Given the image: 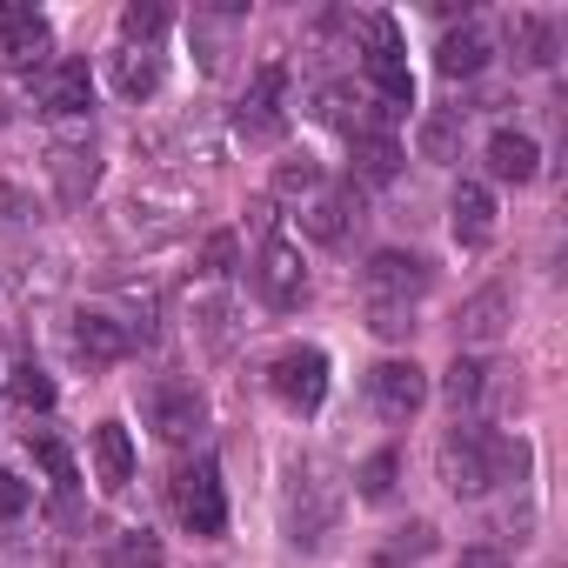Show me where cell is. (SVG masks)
<instances>
[{"label":"cell","mask_w":568,"mask_h":568,"mask_svg":"<svg viewBox=\"0 0 568 568\" xmlns=\"http://www.w3.org/2000/svg\"><path fill=\"white\" fill-rule=\"evenodd\" d=\"M168 508H174V521H181L194 541H221V535H227V488H221L214 455H194V462L174 468V481H168Z\"/></svg>","instance_id":"obj_1"},{"label":"cell","mask_w":568,"mask_h":568,"mask_svg":"<svg viewBox=\"0 0 568 568\" xmlns=\"http://www.w3.org/2000/svg\"><path fill=\"white\" fill-rule=\"evenodd\" d=\"M355 54H362V68H368V88L388 101V114L395 108H415V74H408V54H402V34H395V21L388 14H362L355 21Z\"/></svg>","instance_id":"obj_2"},{"label":"cell","mask_w":568,"mask_h":568,"mask_svg":"<svg viewBox=\"0 0 568 568\" xmlns=\"http://www.w3.org/2000/svg\"><path fill=\"white\" fill-rule=\"evenodd\" d=\"M435 475H442V488H448L455 501H481V495L495 488L488 435H481L475 422H455V428L442 435V448H435Z\"/></svg>","instance_id":"obj_3"},{"label":"cell","mask_w":568,"mask_h":568,"mask_svg":"<svg viewBox=\"0 0 568 568\" xmlns=\"http://www.w3.org/2000/svg\"><path fill=\"white\" fill-rule=\"evenodd\" d=\"M335 515H342V488L315 462L295 468V481H288V541L295 548H322L335 535Z\"/></svg>","instance_id":"obj_4"},{"label":"cell","mask_w":568,"mask_h":568,"mask_svg":"<svg viewBox=\"0 0 568 568\" xmlns=\"http://www.w3.org/2000/svg\"><path fill=\"white\" fill-rule=\"evenodd\" d=\"M267 395L288 415H315L328 402V355L322 348H281L267 362Z\"/></svg>","instance_id":"obj_5"},{"label":"cell","mask_w":568,"mask_h":568,"mask_svg":"<svg viewBox=\"0 0 568 568\" xmlns=\"http://www.w3.org/2000/svg\"><path fill=\"white\" fill-rule=\"evenodd\" d=\"M247 274H254L261 308H274V315H295L308 302V261H302L295 241H261V254H254Z\"/></svg>","instance_id":"obj_6"},{"label":"cell","mask_w":568,"mask_h":568,"mask_svg":"<svg viewBox=\"0 0 568 568\" xmlns=\"http://www.w3.org/2000/svg\"><path fill=\"white\" fill-rule=\"evenodd\" d=\"M281 94H288V68H281V61H261L254 81L241 88V108H234L241 141H254V148H274V141H281V128H288V108H281Z\"/></svg>","instance_id":"obj_7"},{"label":"cell","mask_w":568,"mask_h":568,"mask_svg":"<svg viewBox=\"0 0 568 568\" xmlns=\"http://www.w3.org/2000/svg\"><path fill=\"white\" fill-rule=\"evenodd\" d=\"M141 415H148V428H154L161 442H174V448L201 442V428H207V402H201L194 382H148V388H141Z\"/></svg>","instance_id":"obj_8"},{"label":"cell","mask_w":568,"mask_h":568,"mask_svg":"<svg viewBox=\"0 0 568 568\" xmlns=\"http://www.w3.org/2000/svg\"><path fill=\"white\" fill-rule=\"evenodd\" d=\"M435 288V267L422 261V254H408V247H382V254H368V267H362V295L368 302H422Z\"/></svg>","instance_id":"obj_9"},{"label":"cell","mask_w":568,"mask_h":568,"mask_svg":"<svg viewBox=\"0 0 568 568\" xmlns=\"http://www.w3.org/2000/svg\"><path fill=\"white\" fill-rule=\"evenodd\" d=\"M54 61V28L34 8H0V74H41Z\"/></svg>","instance_id":"obj_10"},{"label":"cell","mask_w":568,"mask_h":568,"mask_svg":"<svg viewBox=\"0 0 568 568\" xmlns=\"http://www.w3.org/2000/svg\"><path fill=\"white\" fill-rule=\"evenodd\" d=\"M68 355H74L88 375H108V368H121V362L134 355V342H128V328H121L108 308H81V315L68 322Z\"/></svg>","instance_id":"obj_11"},{"label":"cell","mask_w":568,"mask_h":568,"mask_svg":"<svg viewBox=\"0 0 568 568\" xmlns=\"http://www.w3.org/2000/svg\"><path fill=\"white\" fill-rule=\"evenodd\" d=\"M88 108H94L88 61H48L34 74V114H48V121H88Z\"/></svg>","instance_id":"obj_12"},{"label":"cell","mask_w":568,"mask_h":568,"mask_svg":"<svg viewBox=\"0 0 568 568\" xmlns=\"http://www.w3.org/2000/svg\"><path fill=\"white\" fill-rule=\"evenodd\" d=\"M422 402H428V375H422L415 362L395 355V362H375V368H368V408H375L382 422L402 428V422L422 415Z\"/></svg>","instance_id":"obj_13"},{"label":"cell","mask_w":568,"mask_h":568,"mask_svg":"<svg viewBox=\"0 0 568 568\" xmlns=\"http://www.w3.org/2000/svg\"><path fill=\"white\" fill-rule=\"evenodd\" d=\"M48 181H54V201L61 207H88V194L101 187V148H94V134L54 141L48 148Z\"/></svg>","instance_id":"obj_14"},{"label":"cell","mask_w":568,"mask_h":568,"mask_svg":"<svg viewBox=\"0 0 568 568\" xmlns=\"http://www.w3.org/2000/svg\"><path fill=\"white\" fill-rule=\"evenodd\" d=\"M362 227V187H322L315 201H302V234L322 241V247H342L348 234Z\"/></svg>","instance_id":"obj_15"},{"label":"cell","mask_w":568,"mask_h":568,"mask_svg":"<svg viewBox=\"0 0 568 568\" xmlns=\"http://www.w3.org/2000/svg\"><path fill=\"white\" fill-rule=\"evenodd\" d=\"M508 322H515V295H508V288H481V295L462 302V315H455V342H462V348H488V342L508 335Z\"/></svg>","instance_id":"obj_16"},{"label":"cell","mask_w":568,"mask_h":568,"mask_svg":"<svg viewBox=\"0 0 568 568\" xmlns=\"http://www.w3.org/2000/svg\"><path fill=\"white\" fill-rule=\"evenodd\" d=\"M88 462H94L101 495H121V488L134 481V435H128L121 422H101V428L88 435Z\"/></svg>","instance_id":"obj_17"},{"label":"cell","mask_w":568,"mask_h":568,"mask_svg":"<svg viewBox=\"0 0 568 568\" xmlns=\"http://www.w3.org/2000/svg\"><path fill=\"white\" fill-rule=\"evenodd\" d=\"M108 81H114V94H121L128 108H141V101H154V94H161L168 68H161V54H154V48H121V54L108 61Z\"/></svg>","instance_id":"obj_18"},{"label":"cell","mask_w":568,"mask_h":568,"mask_svg":"<svg viewBox=\"0 0 568 568\" xmlns=\"http://www.w3.org/2000/svg\"><path fill=\"white\" fill-rule=\"evenodd\" d=\"M488 174H495V181H515V187H528V181L541 174V148H535V134L495 128V134H488Z\"/></svg>","instance_id":"obj_19"},{"label":"cell","mask_w":568,"mask_h":568,"mask_svg":"<svg viewBox=\"0 0 568 568\" xmlns=\"http://www.w3.org/2000/svg\"><path fill=\"white\" fill-rule=\"evenodd\" d=\"M448 214H455V241L462 247H488L495 241V194L481 181H462L448 194Z\"/></svg>","instance_id":"obj_20"},{"label":"cell","mask_w":568,"mask_h":568,"mask_svg":"<svg viewBox=\"0 0 568 568\" xmlns=\"http://www.w3.org/2000/svg\"><path fill=\"white\" fill-rule=\"evenodd\" d=\"M488 54H495V41H488L475 21H462L455 34H442V48H435V68H442L448 81H475V74L488 68Z\"/></svg>","instance_id":"obj_21"},{"label":"cell","mask_w":568,"mask_h":568,"mask_svg":"<svg viewBox=\"0 0 568 568\" xmlns=\"http://www.w3.org/2000/svg\"><path fill=\"white\" fill-rule=\"evenodd\" d=\"M488 375H495V368L475 362V355H455V362H448V375H442V402L455 408V422L475 415V408L488 402Z\"/></svg>","instance_id":"obj_22"},{"label":"cell","mask_w":568,"mask_h":568,"mask_svg":"<svg viewBox=\"0 0 568 568\" xmlns=\"http://www.w3.org/2000/svg\"><path fill=\"white\" fill-rule=\"evenodd\" d=\"M267 187H274V201H315L328 187V174H322L315 154H281L274 174H267Z\"/></svg>","instance_id":"obj_23"},{"label":"cell","mask_w":568,"mask_h":568,"mask_svg":"<svg viewBox=\"0 0 568 568\" xmlns=\"http://www.w3.org/2000/svg\"><path fill=\"white\" fill-rule=\"evenodd\" d=\"M101 568H168V548L154 528H121V535H108Z\"/></svg>","instance_id":"obj_24"},{"label":"cell","mask_w":568,"mask_h":568,"mask_svg":"<svg viewBox=\"0 0 568 568\" xmlns=\"http://www.w3.org/2000/svg\"><path fill=\"white\" fill-rule=\"evenodd\" d=\"M462 134H468V114L462 108H442V114H428L422 121V161H462Z\"/></svg>","instance_id":"obj_25"},{"label":"cell","mask_w":568,"mask_h":568,"mask_svg":"<svg viewBox=\"0 0 568 568\" xmlns=\"http://www.w3.org/2000/svg\"><path fill=\"white\" fill-rule=\"evenodd\" d=\"M402 174V148L388 141V134H362L355 141V187L368 181V187H388Z\"/></svg>","instance_id":"obj_26"},{"label":"cell","mask_w":568,"mask_h":568,"mask_svg":"<svg viewBox=\"0 0 568 568\" xmlns=\"http://www.w3.org/2000/svg\"><path fill=\"white\" fill-rule=\"evenodd\" d=\"M8 402H14L21 415H48V408H54V375H48L41 362H14V368H8Z\"/></svg>","instance_id":"obj_27"},{"label":"cell","mask_w":568,"mask_h":568,"mask_svg":"<svg viewBox=\"0 0 568 568\" xmlns=\"http://www.w3.org/2000/svg\"><path fill=\"white\" fill-rule=\"evenodd\" d=\"M508 41H515V61L521 68H548L555 61V21H541V14H515L508 21Z\"/></svg>","instance_id":"obj_28"},{"label":"cell","mask_w":568,"mask_h":568,"mask_svg":"<svg viewBox=\"0 0 568 568\" xmlns=\"http://www.w3.org/2000/svg\"><path fill=\"white\" fill-rule=\"evenodd\" d=\"M168 34V8H154V0H128L121 8V48H154Z\"/></svg>","instance_id":"obj_29"},{"label":"cell","mask_w":568,"mask_h":568,"mask_svg":"<svg viewBox=\"0 0 568 568\" xmlns=\"http://www.w3.org/2000/svg\"><path fill=\"white\" fill-rule=\"evenodd\" d=\"M395 475H402V455H395V448H375V455L355 468V495H362V501H388V495H395Z\"/></svg>","instance_id":"obj_30"},{"label":"cell","mask_w":568,"mask_h":568,"mask_svg":"<svg viewBox=\"0 0 568 568\" xmlns=\"http://www.w3.org/2000/svg\"><path fill=\"white\" fill-rule=\"evenodd\" d=\"M422 555H435V521H408V528H395L375 568H408V561H422Z\"/></svg>","instance_id":"obj_31"},{"label":"cell","mask_w":568,"mask_h":568,"mask_svg":"<svg viewBox=\"0 0 568 568\" xmlns=\"http://www.w3.org/2000/svg\"><path fill=\"white\" fill-rule=\"evenodd\" d=\"M28 455H34V462H41V468L54 475V488H61V495H68V488L81 481V475H74V455H68V448H61V442H54L48 428H28Z\"/></svg>","instance_id":"obj_32"},{"label":"cell","mask_w":568,"mask_h":568,"mask_svg":"<svg viewBox=\"0 0 568 568\" xmlns=\"http://www.w3.org/2000/svg\"><path fill=\"white\" fill-rule=\"evenodd\" d=\"M422 322H415V308L408 302H368V335H382V342H408Z\"/></svg>","instance_id":"obj_33"},{"label":"cell","mask_w":568,"mask_h":568,"mask_svg":"<svg viewBox=\"0 0 568 568\" xmlns=\"http://www.w3.org/2000/svg\"><path fill=\"white\" fill-rule=\"evenodd\" d=\"M234 261H241V241H234L227 227L201 241V274H207V281H227V274H234Z\"/></svg>","instance_id":"obj_34"},{"label":"cell","mask_w":568,"mask_h":568,"mask_svg":"<svg viewBox=\"0 0 568 568\" xmlns=\"http://www.w3.org/2000/svg\"><path fill=\"white\" fill-rule=\"evenodd\" d=\"M21 221H41V201L14 181H0V227H21Z\"/></svg>","instance_id":"obj_35"},{"label":"cell","mask_w":568,"mask_h":568,"mask_svg":"<svg viewBox=\"0 0 568 568\" xmlns=\"http://www.w3.org/2000/svg\"><path fill=\"white\" fill-rule=\"evenodd\" d=\"M34 508V481H21V475H0V521H21Z\"/></svg>","instance_id":"obj_36"},{"label":"cell","mask_w":568,"mask_h":568,"mask_svg":"<svg viewBox=\"0 0 568 568\" xmlns=\"http://www.w3.org/2000/svg\"><path fill=\"white\" fill-rule=\"evenodd\" d=\"M455 568H515V561H508L501 548H488V541H475V548H462V561H455Z\"/></svg>","instance_id":"obj_37"},{"label":"cell","mask_w":568,"mask_h":568,"mask_svg":"<svg viewBox=\"0 0 568 568\" xmlns=\"http://www.w3.org/2000/svg\"><path fill=\"white\" fill-rule=\"evenodd\" d=\"M0 128H8V101H0Z\"/></svg>","instance_id":"obj_38"}]
</instances>
